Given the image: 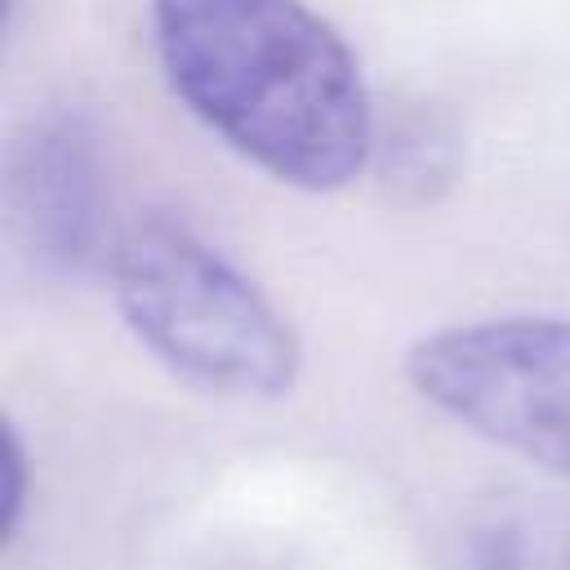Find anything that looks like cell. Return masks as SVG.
Masks as SVG:
<instances>
[{
	"mask_svg": "<svg viewBox=\"0 0 570 570\" xmlns=\"http://www.w3.org/2000/svg\"><path fill=\"white\" fill-rule=\"evenodd\" d=\"M22 494H27V459H22V441L9 432L4 436V539H13L22 521Z\"/></svg>",
	"mask_w": 570,
	"mask_h": 570,
	"instance_id": "cell-7",
	"label": "cell"
},
{
	"mask_svg": "<svg viewBox=\"0 0 570 570\" xmlns=\"http://www.w3.org/2000/svg\"><path fill=\"white\" fill-rule=\"evenodd\" d=\"M485 561L494 570H570V521L543 512H512L490 530Z\"/></svg>",
	"mask_w": 570,
	"mask_h": 570,
	"instance_id": "cell-6",
	"label": "cell"
},
{
	"mask_svg": "<svg viewBox=\"0 0 570 570\" xmlns=\"http://www.w3.org/2000/svg\"><path fill=\"white\" fill-rule=\"evenodd\" d=\"M147 27L169 94L272 183L338 191L374 165L361 58L307 0H147Z\"/></svg>",
	"mask_w": 570,
	"mask_h": 570,
	"instance_id": "cell-1",
	"label": "cell"
},
{
	"mask_svg": "<svg viewBox=\"0 0 570 570\" xmlns=\"http://www.w3.org/2000/svg\"><path fill=\"white\" fill-rule=\"evenodd\" d=\"M9 232L45 276H85L107 267L120 227H111V183L98 125L80 107L36 111L4 156Z\"/></svg>",
	"mask_w": 570,
	"mask_h": 570,
	"instance_id": "cell-4",
	"label": "cell"
},
{
	"mask_svg": "<svg viewBox=\"0 0 570 570\" xmlns=\"http://www.w3.org/2000/svg\"><path fill=\"white\" fill-rule=\"evenodd\" d=\"M107 276L129 334L187 387L227 401H276L294 387L303 343L289 316L187 218H129Z\"/></svg>",
	"mask_w": 570,
	"mask_h": 570,
	"instance_id": "cell-2",
	"label": "cell"
},
{
	"mask_svg": "<svg viewBox=\"0 0 570 570\" xmlns=\"http://www.w3.org/2000/svg\"><path fill=\"white\" fill-rule=\"evenodd\" d=\"M410 387L472 436L570 481V316H485L423 334Z\"/></svg>",
	"mask_w": 570,
	"mask_h": 570,
	"instance_id": "cell-3",
	"label": "cell"
},
{
	"mask_svg": "<svg viewBox=\"0 0 570 570\" xmlns=\"http://www.w3.org/2000/svg\"><path fill=\"white\" fill-rule=\"evenodd\" d=\"M387 160L392 169V183L405 187L410 196L428 200L436 196L445 183H454V165H459V147H454V134L436 120V116H405L392 125V134L383 138L379 134V147H374V160Z\"/></svg>",
	"mask_w": 570,
	"mask_h": 570,
	"instance_id": "cell-5",
	"label": "cell"
}]
</instances>
